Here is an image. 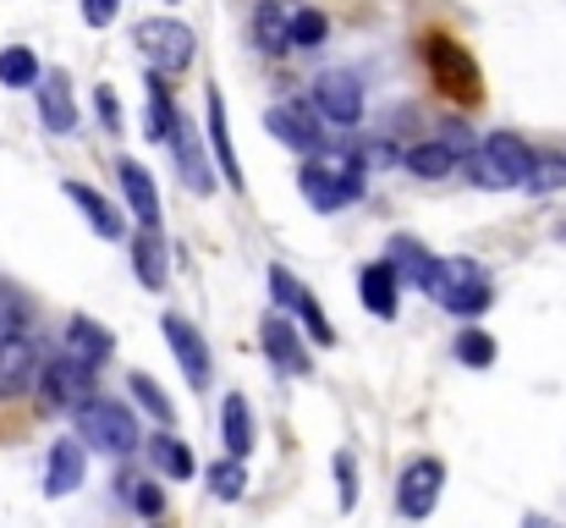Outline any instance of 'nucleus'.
Here are the masks:
<instances>
[{
	"label": "nucleus",
	"mask_w": 566,
	"mask_h": 528,
	"mask_svg": "<svg viewBox=\"0 0 566 528\" xmlns=\"http://www.w3.org/2000/svg\"><path fill=\"white\" fill-rule=\"evenodd\" d=\"M127 391H133V396H138V402H144V407H149L160 424H177V407H171V396H166V391H160L149 374H133V380H127Z\"/></svg>",
	"instance_id": "473e14b6"
},
{
	"label": "nucleus",
	"mask_w": 566,
	"mask_h": 528,
	"mask_svg": "<svg viewBox=\"0 0 566 528\" xmlns=\"http://www.w3.org/2000/svg\"><path fill=\"white\" fill-rule=\"evenodd\" d=\"M253 44H259L264 55H281V50H292V39H286V11H281L275 0H264V6L253 11Z\"/></svg>",
	"instance_id": "a878e982"
},
{
	"label": "nucleus",
	"mask_w": 566,
	"mask_h": 528,
	"mask_svg": "<svg viewBox=\"0 0 566 528\" xmlns=\"http://www.w3.org/2000/svg\"><path fill=\"white\" fill-rule=\"evenodd\" d=\"M94 105H99V122H105L111 133H122V100H116L111 89H94Z\"/></svg>",
	"instance_id": "4c0bfd02"
},
{
	"label": "nucleus",
	"mask_w": 566,
	"mask_h": 528,
	"mask_svg": "<svg viewBox=\"0 0 566 528\" xmlns=\"http://www.w3.org/2000/svg\"><path fill=\"white\" fill-rule=\"evenodd\" d=\"M336 485H342V513L358 507V468H353V452H336Z\"/></svg>",
	"instance_id": "c9c22d12"
},
{
	"label": "nucleus",
	"mask_w": 566,
	"mask_h": 528,
	"mask_svg": "<svg viewBox=\"0 0 566 528\" xmlns=\"http://www.w3.org/2000/svg\"><path fill=\"white\" fill-rule=\"evenodd\" d=\"M325 28H331V22H325L319 11H292V17H286V39H292V50H314V44L325 39Z\"/></svg>",
	"instance_id": "2f4dec72"
},
{
	"label": "nucleus",
	"mask_w": 566,
	"mask_h": 528,
	"mask_svg": "<svg viewBox=\"0 0 566 528\" xmlns=\"http://www.w3.org/2000/svg\"><path fill=\"white\" fill-rule=\"evenodd\" d=\"M423 66H429V83H434L446 100H457V105H479V100H484V77H479L473 55H468L457 39L429 33V39H423Z\"/></svg>",
	"instance_id": "f257e3e1"
},
{
	"label": "nucleus",
	"mask_w": 566,
	"mask_h": 528,
	"mask_svg": "<svg viewBox=\"0 0 566 528\" xmlns=\"http://www.w3.org/2000/svg\"><path fill=\"white\" fill-rule=\"evenodd\" d=\"M528 528H562V524H545V518H534V524H528Z\"/></svg>",
	"instance_id": "a19ab883"
},
{
	"label": "nucleus",
	"mask_w": 566,
	"mask_h": 528,
	"mask_svg": "<svg viewBox=\"0 0 566 528\" xmlns=\"http://www.w3.org/2000/svg\"><path fill=\"white\" fill-rule=\"evenodd\" d=\"M77 435H83L94 452H111V457H127V452L138 446L133 413H127L122 402H94V396L77 407Z\"/></svg>",
	"instance_id": "7ed1b4c3"
},
{
	"label": "nucleus",
	"mask_w": 566,
	"mask_h": 528,
	"mask_svg": "<svg viewBox=\"0 0 566 528\" xmlns=\"http://www.w3.org/2000/svg\"><path fill=\"white\" fill-rule=\"evenodd\" d=\"M133 507H138L144 518H160V513H166V496H160V485H138V490H133Z\"/></svg>",
	"instance_id": "58836bf2"
},
{
	"label": "nucleus",
	"mask_w": 566,
	"mask_h": 528,
	"mask_svg": "<svg viewBox=\"0 0 566 528\" xmlns=\"http://www.w3.org/2000/svg\"><path fill=\"white\" fill-rule=\"evenodd\" d=\"M457 358H462L468 369H490V363H495V342H490L484 331H462V337H457Z\"/></svg>",
	"instance_id": "f704fd0d"
},
{
	"label": "nucleus",
	"mask_w": 566,
	"mask_h": 528,
	"mask_svg": "<svg viewBox=\"0 0 566 528\" xmlns=\"http://www.w3.org/2000/svg\"><path fill=\"white\" fill-rule=\"evenodd\" d=\"M534 172V149L517 138V133H490L484 149L468 161V176L479 187H523Z\"/></svg>",
	"instance_id": "f03ea898"
},
{
	"label": "nucleus",
	"mask_w": 566,
	"mask_h": 528,
	"mask_svg": "<svg viewBox=\"0 0 566 528\" xmlns=\"http://www.w3.org/2000/svg\"><path fill=\"white\" fill-rule=\"evenodd\" d=\"M385 265H390L396 276H407V281H412L418 292H429V298H434V287H440V259H434L429 248H418L412 237H396V242H390V259H385Z\"/></svg>",
	"instance_id": "f3484780"
},
{
	"label": "nucleus",
	"mask_w": 566,
	"mask_h": 528,
	"mask_svg": "<svg viewBox=\"0 0 566 528\" xmlns=\"http://www.w3.org/2000/svg\"><path fill=\"white\" fill-rule=\"evenodd\" d=\"M122 193H127V204H133L138 226H144V231H155V226H160V193H155V176L144 172L138 161H122Z\"/></svg>",
	"instance_id": "aec40b11"
},
{
	"label": "nucleus",
	"mask_w": 566,
	"mask_h": 528,
	"mask_svg": "<svg viewBox=\"0 0 566 528\" xmlns=\"http://www.w3.org/2000/svg\"><path fill=\"white\" fill-rule=\"evenodd\" d=\"M28 298L11 287V281H0V337H17V331H28Z\"/></svg>",
	"instance_id": "72a5a7b5"
},
{
	"label": "nucleus",
	"mask_w": 566,
	"mask_h": 528,
	"mask_svg": "<svg viewBox=\"0 0 566 528\" xmlns=\"http://www.w3.org/2000/svg\"><path fill=\"white\" fill-rule=\"evenodd\" d=\"M220 435H226V457H248V446H253V418H248V402H242V396H226V407H220Z\"/></svg>",
	"instance_id": "5701e85b"
},
{
	"label": "nucleus",
	"mask_w": 566,
	"mask_h": 528,
	"mask_svg": "<svg viewBox=\"0 0 566 528\" xmlns=\"http://www.w3.org/2000/svg\"><path fill=\"white\" fill-rule=\"evenodd\" d=\"M0 83H6V89H33V83H39V55L22 50V44L0 50Z\"/></svg>",
	"instance_id": "c756f323"
},
{
	"label": "nucleus",
	"mask_w": 566,
	"mask_h": 528,
	"mask_svg": "<svg viewBox=\"0 0 566 528\" xmlns=\"http://www.w3.org/2000/svg\"><path fill=\"white\" fill-rule=\"evenodd\" d=\"M462 166V155H451L440 138H429V144H418V149H407V172L423 176V182H440V176H451Z\"/></svg>",
	"instance_id": "b1692460"
},
{
	"label": "nucleus",
	"mask_w": 566,
	"mask_h": 528,
	"mask_svg": "<svg viewBox=\"0 0 566 528\" xmlns=\"http://www.w3.org/2000/svg\"><path fill=\"white\" fill-rule=\"evenodd\" d=\"M358 298H364V309L375 320H396V270L390 265H369L358 276Z\"/></svg>",
	"instance_id": "412c9836"
},
{
	"label": "nucleus",
	"mask_w": 566,
	"mask_h": 528,
	"mask_svg": "<svg viewBox=\"0 0 566 528\" xmlns=\"http://www.w3.org/2000/svg\"><path fill=\"white\" fill-rule=\"evenodd\" d=\"M209 490L220 496V501H237L242 490H248V468H242V457H220V463H209Z\"/></svg>",
	"instance_id": "7c9ffc66"
},
{
	"label": "nucleus",
	"mask_w": 566,
	"mask_h": 528,
	"mask_svg": "<svg viewBox=\"0 0 566 528\" xmlns=\"http://www.w3.org/2000/svg\"><path fill=\"white\" fill-rule=\"evenodd\" d=\"M133 265H138V281H144L149 292H160V287H166V248H160V237H155V231H144V237L133 242Z\"/></svg>",
	"instance_id": "bb28decb"
},
{
	"label": "nucleus",
	"mask_w": 566,
	"mask_h": 528,
	"mask_svg": "<svg viewBox=\"0 0 566 528\" xmlns=\"http://www.w3.org/2000/svg\"><path fill=\"white\" fill-rule=\"evenodd\" d=\"M297 187H303V198H308L319 215H336V209H347V204L364 193V166H358V161H347L342 172H331V166L308 161L303 176H297Z\"/></svg>",
	"instance_id": "39448f33"
},
{
	"label": "nucleus",
	"mask_w": 566,
	"mask_h": 528,
	"mask_svg": "<svg viewBox=\"0 0 566 528\" xmlns=\"http://www.w3.org/2000/svg\"><path fill=\"white\" fill-rule=\"evenodd\" d=\"M116 6H122V0H83V22H88V28H111V22H116Z\"/></svg>",
	"instance_id": "ea45409f"
},
{
	"label": "nucleus",
	"mask_w": 566,
	"mask_h": 528,
	"mask_svg": "<svg viewBox=\"0 0 566 528\" xmlns=\"http://www.w3.org/2000/svg\"><path fill=\"white\" fill-rule=\"evenodd\" d=\"M111 352H116V337H111L99 320H88V314H72V320H66V358H72V363L99 369V363H111Z\"/></svg>",
	"instance_id": "2eb2a0df"
},
{
	"label": "nucleus",
	"mask_w": 566,
	"mask_h": 528,
	"mask_svg": "<svg viewBox=\"0 0 566 528\" xmlns=\"http://www.w3.org/2000/svg\"><path fill=\"white\" fill-rule=\"evenodd\" d=\"M39 402H44V413H77L88 396H94V369H83V363H72V358H55V363H44L39 374Z\"/></svg>",
	"instance_id": "423d86ee"
},
{
	"label": "nucleus",
	"mask_w": 566,
	"mask_h": 528,
	"mask_svg": "<svg viewBox=\"0 0 566 528\" xmlns=\"http://www.w3.org/2000/svg\"><path fill=\"white\" fill-rule=\"evenodd\" d=\"M264 127L275 133V144H286L292 155H308V161L325 155V144H331V138L319 133V122H314L303 105H275V111L264 116Z\"/></svg>",
	"instance_id": "1a4fd4ad"
},
{
	"label": "nucleus",
	"mask_w": 566,
	"mask_h": 528,
	"mask_svg": "<svg viewBox=\"0 0 566 528\" xmlns=\"http://www.w3.org/2000/svg\"><path fill=\"white\" fill-rule=\"evenodd\" d=\"M171 127H177V105H171V89H166L160 72H155V77H149V138L166 144Z\"/></svg>",
	"instance_id": "cd10ccee"
},
{
	"label": "nucleus",
	"mask_w": 566,
	"mask_h": 528,
	"mask_svg": "<svg viewBox=\"0 0 566 528\" xmlns=\"http://www.w3.org/2000/svg\"><path fill=\"white\" fill-rule=\"evenodd\" d=\"M270 287H275V298H281V303H292V309H297V320L308 325V337H314L319 348H331V342H336V331H331V320H325L319 298H314L303 281H292V276L275 265V270H270Z\"/></svg>",
	"instance_id": "ddd939ff"
},
{
	"label": "nucleus",
	"mask_w": 566,
	"mask_h": 528,
	"mask_svg": "<svg viewBox=\"0 0 566 528\" xmlns=\"http://www.w3.org/2000/svg\"><path fill=\"white\" fill-rule=\"evenodd\" d=\"M171 149H177V166H182V182H188V193H214V172H209V161H203V144H198V133H192V122L177 116V127H171V138H166Z\"/></svg>",
	"instance_id": "dca6fc26"
},
{
	"label": "nucleus",
	"mask_w": 566,
	"mask_h": 528,
	"mask_svg": "<svg viewBox=\"0 0 566 528\" xmlns=\"http://www.w3.org/2000/svg\"><path fill=\"white\" fill-rule=\"evenodd\" d=\"M160 325H166V342H171V352H177V363H182L188 385L192 391H203V385H209V348H203V337L192 331L182 314H166Z\"/></svg>",
	"instance_id": "4468645a"
},
{
	"label": "nucleus",
	"mask_w": 566,
	"mask_h": 528,
	"mask_svg": "<svg viewBox=\"0 0 566 528\" xmlns=\"http://www.w3.org/2000/svg\"><path fill=\"white\" fill-rule=\"evenodd\" d=\"M314 105H319V116H325V122L353 127V122L364 116V89H358V77H353V72H325V77L314 83Z\"/></svg>",
	"instance_id": "9d476101"
},
{
	"label": "nucleus",
	"mask_w": 566,
	"mask_h": 528,
	"mask_svg": "<svg viewBox=\"0 0 566 528\" xmlns=\"http://www.w3.org/2000/svg\"><path fill=\"white\" fill-rule=\"evenodd\" d=\"M61 193H66V198H72V204L88 215V226H94L99 237H122V220H116V209H111V204H105L94 187H83V182H61Z\"/></svg>",
	"instance_id": "4be33fe9"
},
{
	"label": "nucleus",
	"mask_w": 566,
	"mask_h": 528,
	"mask_svg": "<svg viewBox=\"0 0 566 528\" xmlns=\"http://www.w3.org/2000/svg\"><path fill=\"white\" fill-rule=\"evenodd\" d=\"M523 187H534V193H551V187H566V161H534V172Z\"/></svg>",
	"instance_id": "e433bc0d"
},
{
	"label": "nucleus",
	"mask_w": 566,
	"mask_h": 528,
	"mask_svg": "<svg viewBox=\"0 0 566 528\" xmlns=\"http://www.w3.org/2000/svg\"><path fill=\"white\" fill-rule=\"evenodd\" d=\"M33 374H39V342H33L28 331L0 337V402L22 396V391L33 385Z\"/></svg>",
	"instance_id": "f8f14e48"
},
{
	"label": "nucleus",
	"mask_w": 566,
	"mask_h": 528,
	"mask_svg": "<svg viewBox=\"0 0 566 528\" xmlns=\"http://www.w3.org/2000/svg\"><path fill=\"white\" fill-rule=\"evenodd\" d=\"M209 144H214L220 176H226L231 187H242V166H237V155H231V133H226V105H220V94H209Z\"/></svg>",
	"instance_id": "393cba45"
},
{
	"label": "nucleus",
	"mask_w": 566,
	"mask_h": 528,
	"mask_svg": "<svg viewBox=\"0 0 566 528\" xmlns=\"http://www.w3.org/2000/svg\"><path fill=\"white\" fill-rule=\"evenodd\" d=\"M259 342H264V352H270V363L281 369V374H308L314 363H308V352H303V337L286 325V320H264V331H259Z\"/></svg>",
	"instance_id": "a211bd4d"
},
{
	"label": "nucleus",
	"mask_w": 566,
	"mask_h": 528,
	"mask_svg": "<svg viewBox=\"0 0 566 528\" xmlns=\"http://www.w3.org/2000/svg\"><path fill=\"white\" fill-rule=\"evenodd\" d=\"M434 303H446L451 314L473 320L490 309V281L473 259H440V287H434Z\"/></svg>",
	"instance_id": "20e7f679"
},
{
	"label": "nucleus",
	"mask_w": 566,
	"mask_h": 528,
	"mask_svg": "<svg viewBox=\"0 0 566 528\" xmlns=\"http://www.w3.org/2000/svg\"><path fill=\"white\" fill-rule=\"evenodd\" d=\"M149 457H155V468L166 474V479H192V452L177 441V435H160V441H149Z\"/></svg>",
	"instance_id": "c85d7f7f"
},
{
	"label": "nucleus",
	"mask_w": 566,
	"mask_h": 528,
	"mask_svg": "<svg viewBox=\"0 0 566 528\" xmlns=\"http://www.w3.org/2000/svg\"><path fill=\"white\" fill-rule=\"evenodd\" d=\"M33 94H39V122H44V133L72 138V133H77V105H72V83H66V72H39Z\"/></svg>",
	"instance_id": "9b49d317"
},
{
	"label": "nucleus",
	"mask_w": 566,
	"mask_h": 528,
	"mask_svg": "<svg viewBox=\"0 0 566 528\" xmlns=\"http://www.w3.org/2000/svg\"><path fill=\"white\" fill-rule=\"evenodd\" d=\"M440 485H446V468H440L434 457H418V463L401 474V485H396V507H401V518L423 524V518L434 513V501H440Z\"/></svg>",
	"instance_id": "6e6552de"
},
{
	"label": "nucleus",
	"mask_w": 566,
	"mask_h": 528,
	"mask_svg": "<svg viewBox=\"0 0 566 528\" xmlns=\"http://www.w3.org/2000/svg\"><path fill=\"white\" fill-rule=\"evenodd\" d=\"M133 39L144 44V55H149L160 72H188L192 66V28L177 22V17H149V22H138Z\"/></svg>",
	"instance_id": "0eeeda50"
},
{
	"label": "nucleus",
	"mask_w": 566,
	"mask_h": 528,
	"mask_svg": "<svg viewBox=\"0 0 566 528\" xmlns=\"http://www.w3.org/2000/svg\"><path fill=\"white\" fill-rule=\"evenodd\" d=\"M83 468H88V457H83V441H61V446L50 452V474H44V496H50V501H61V496H72V490L83 485Z\"/></svg>",
	"instance_id": "6ab92c4d"
}]
</instances>
